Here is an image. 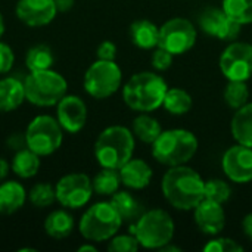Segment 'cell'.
I'll use <instances>...</instances> for the list:
<instances>
[{
	"label": "cell",
	"instance_id": "18",
	"mask_svg": "<svg viewBox=\"0 0 252 252\" xmlns=\"http://www.w3.org/2000/svg\"><path fill=\"white\" fill-rule=\"evenodd\" d=\"M118 171L121 183L133 190H142L149 186L154 176L151 165L140 158H130Z\"/></svg>",
	"mask_w": 252,
	"mask_h": 252
},
{
	"label": "cell",
	"instance_id": "37",
	"mask_svg": "<svg viewBox=\"0 0 252 252\" xmlns=\"http://www.w3.org/2000/svg\"><path fill=\"white\" fill-rule=\"evenodd\" d=\"M15 63V53L12 47L3 41H0V75L7 74Z\"/></svg>",
	"mask_w": 252,
	"mask_h": 252
},
{
	"label": "cell",
	"instance_id": "7",
	"mask_svg": "<svg viewBox=\"0 0 252 252\" xmlns=\"http://www.w3.org/2000/svg\"><path fill=\"white\" fill-rule=\"evenodd\" d=\"M174 221L164 210L145 211L136 223H131L130 233H133L140 247L146 250H161L171 244L174 236Z\"/></svg>",
	"mask_w": 252,
	"mask_h": 252
},
{
	"label": "cell",
	"instance_id": "20",
	"mask_svg": "<svg viewBox=\"0 0 252 252\" xmlns=\"http://www.w3.org/2000/svg\"><path fill=\"white\" fill-rule=\"evenodd\" d=\"M24 81L16 77L0 78V112H12L25 102Z\"/></svg>",
	"mask_w": 252,
	"mask_h": 252
},
{
	"label": "cell",
	"instance_id": "19",
	"mask_svg": "<svg viewBox=\"0 0 252 252\" xmlns=\"http://www.w3.org/2000/svg\"><path fill=\"white\" fill-rule=\"evenodd\" d=\"M28 201V192L18 180L0 182V216H10L19 211Z\"/></svg>",
	"mask_w": 252,
	"mask_h": 252
},
{
	"label": "cell",
	"instance_id": "42",
	"mask_svg": "<svg viewBox=\"0 0 252 252\" xmlns=\"http://www.w3.org/2000/svg\"><path fill=\"white\" fill-rule=\"evenodd\" d=\"M9 170H10V165L9 162L0 157V182L6 180L7 179V174H9Z\"/></svg>",
	"mask_w": 252,
	"mask_h": 252
},
{
	"label": "cell",
	"instance_id": "44",
	"mask_svg": "<svg viewBox=\"0 0 252 252\" xmlns=\"http://www.w3.org/2000/svg\"><path fill=\"white\" fill-rule=\"evenodd\" d=\"M161 251H162V252H171V251H174V252H182V250H180L179 247H173V245H170V244H167L165 247H162V248H161Z\"/></svg>",
	"mask_w": 252,
	"mask_h": 252
},
{
	"label": "cell",
	"instance_id": "43",
	"mask_svg": "<svg viewBox=\"0 0 252 252\" xmlns=\"http://www.w3.org/2000/svg\"><path fill=\"white\" fill-rule=\"evenodd\" d=\"M86 251H90V252H96V247L93 245V242H90V244H84V245H81V247H78V252H86Z\"/></svg>",
	"mask_w": 252,
	"mask_h": 252
},
{
	"label": "cell",
	"instance_id": "26",
	"mask_svg": "<svg viewBox=\"0 0 252 252\" xmlns=\"http://www.w3.org/2000/svg\"><path fill=\"white\" fill-rule=\"evenodd\" d=\"M131 131L140 142L152 145L162 133V127L159 121L148 115V112H139V115L131 123Z\"/></svg>",
	"mask_w": 252,
	"mask_h": 252
},
{
	"label": "cell",
	"instance_id": "16",
	"mask_svg": "<svg viewBox=\"0 0 252 252\" xmlns=\"http://www.w3.org/2000/svg\"><path fill=\"white\" fill-rule=\"evenodd\" d=\"M15 15L27 27L40 28L56 18L58 9L55 0H18Z\"/></svg>",
	"mask_w": 252,
	"mask_h": 252
},
{
	"label": "cell",
	"instance_id": "45",
	"mask_svg": "<svg viewBox=\"0 0 252 252\" xmlns=\"http://www.w3.org/2000/svg\"><path fill=\"white\" fill-rule=\"evenodd\" d=\"M4 28H6V25H4V18H3V15H1V12H0V38H1L3 34H4Z\"/></svg>",
	"mask_w": 252,
	"mask_h": 252
},
{
	"label": "cell",
	"instance_id": "25",
	"mask_svg": "<svg viewBox=\"0 0 252 252\" xmlns=\"http://www.w3.org/2000/svg\"><path fill=\"white\" fill-rule=\"evenodd\" d=\"M232 134L233 139L244 146L252 148V103H247L236 109L232 118Z\"/></svg>",
	"mask_w": 252,
	"mask_h": 252
},
{
	"label": "cell",
	"instance_id": "13",
	"mask_svg": "<svg viewBox=\"0 0 252 252\" xmlns=\"http://www.w3.org/2000/svg\"><path fill=\"white\" fill-rule=\"evenodd\" d=\"M199 28L211 37H217L223 41H235L242 25L232 19L224 10L217 7H207L198 16Z\"/></svg>",
	"mask_w": 252,
	"mask_h": 252
},
{
	"label": "cell",
	"instance_id": "29",
	"mask_svg": "<svg viewBox=\"0 0 252 252\" xmlns=\"http://www.w3.org/2000/svg\"><path fill=\"white\" fill-rule=\"evenodd\" d=\"M92 185H93V192L100 195V196H112L115 192L120 190L121 183V177H120V171L114 170V168H102L93 179H92Z\"/></svg>",
	"mask_w": 252,
	"mask_h": 252
},
{
	"label": "cell",
	"instance_id": "14",
	"mask_svg": "<svg viewBox=\"0 0 252 252\" xmlns=\"http://www.w3.org/2000/svg\"><path fill=\"white\" fill-rule=\"evenodd\" d=\"M221 168L233 183L245 185L252 182V148L239 143L229 148L221 158Z\"/></svg>",
	"mask_w": 252,
	"mask_h": 252
},
{
	"label": "cell",
	"instance_id": "31",
	"mask_svg": "<svg viewBox=\"0 0 252 252\" xmlns=\"http://www.w3.org/2000/svg\"><path fill=\"white\" fill-rule=\"evenodd\" d=\"M223 97L232 109H239L247 105L250 99V89L247 81H229L224 87Z\"/></svg>",
	"mask_w": 252,
	"mask_h": 252
},
{
	"label": "cell",
	"instance_id": "4",
	"mask_svg": "<svg viewBox=\"0 0 252 252\" xmlns=\"http://www.w3.org/2000/svg\"><path fill=\"white\" fill-rule=\"evenodd\" d=\"M198 151L196 136L185 128L162 130L152 143V157L162 165L177 167L188 164Z\"/></svg>",
	"mask_w": 252,
	"mask_h": 252
},
{
	"label": "cell",
	"instance_id": "8",
	"mask_svg": "<svg viewBox=\"0 0 252 252\" xmlns=\"http://www.w3.org/2000/svg\"><path fill=\"white\" fill-rule=\"evenodd\" d=\"M24 134L27 148L41 158L53 155L63 143V128L58 123L56 117L47 114L34 117L28 123Z\"/></svg>",
	"mask_w": 252,
	"mask_h": 252
},
{
	"label": "cell",
	"instance_id": "5",
	"mask_svg": "<svg viewBox=\"0 0 252 252\" xmlns=\"http://www.w3.org/2000/svg\"><path fill=\"white\" fill-rule=\"evenodd\" d=\"M25 99L34 106L50 108L68 93V83L62 74L49 68L30 71L24 78Z\"/></svg>",
	"mask_w": 252,
	"mask_h": 252
},
{
	"label": "cell",
	"instance_id": "11",
	"mask_svg": "<svg viewBox=\"0 0 252 252\" xmlns=\"http://www.w3.org/2000/svg\"><path fill=\"white\" fill-rule=\"evenodd\" d=\"M196 43V28L186 18H171L159 27L158 46L171 55H183Z\"/></svg>",
	"mask_w": 252,
	"mask_h": 252
},
{
	"label": "cell",
	"instance_id": "28",
	"mask_svg": "<svg viewBox=\"0 0 252 252\" xmlns=\"http://www.w3.org/2000/svg\"><path fill=\"white\" fill-rule=\"evenodd\" d=\"M55 63V55L47 44H34L25 53V66L28 71L49 69Z\"/></svg>",
	"mask_w": 252,
	"mask_h": 252
},
{
	"label": "cell",
	"instance_id": "24",
	"mask_svg": "<svg viewBox=\"0 0 252 252\" xmlns=\"http://www.w3.org/2000/svg\"><path fill=\"white\" fill-rule=\"evenodd\" d=\"M74 226H75L74 217L66 211V208L52 211L44 220L46 235L56 241H62L68 238L74 232Z\"/></svg>",
	"mask_w": 252,
	"mask_h": 252
},
{
	"label": "cell",
	"instance_id": "27",
	"mask_svg": "<svg viewBox=\"0 0 252 252\" xmlns=\"http://www.w3.org/2000/svg\"><path fill=\"white\" fill-rule=\"evenodd\" d=\"M193 105V99L192 96L180 87H168L162 106L165 108L167 112L173 114V115H185L192 109Z\"/></svg>",
	"mask_w": 252,
	"mask_h": 252
},
{
	"label": "cell",
	"instance_id": "9",
	"mask_svg": "<svg viewBox=\"0 0 252 252\" xmlns=\"http://www.w3.org/2000/svg\"><path fill=\"white\" fill-rule=\"evenodd\" d=\"M123 83V72L115 61H94L84 72L83 87L93 99H108L115 94Z\"/></svg>",
	"mask_w": 252,
	"mask_h": 252
},
{
	"label": "cell",
	"instance_id": "34",
	"mask_svg": "<svg viewBox=\"0 0 252 252\" xmlns=\"http://www.w3.org/2000/svg\"><path fill=\"white\" fill-rule=\"evenodd\" d=\"M139 248H140V244L133 233L115 235L109 239V244H108V251L111 252H136Z\"/></svg>",
	"mask_w": 252,
	"mask_h": 252
},
{
	"label": "cell",
	"instance_id": "32",
	"mask_svg": "<svg viewBox=\"0 0 252 252\" xmlns=\"http://www.w3.org/2000/svg\"><path fill=\"white\" fill-rule=\"evenodd\" d=\"M221 7L241 25L252 24V0H223Z\"/></svg>",
	"mask_w": 252,
	"mask_h": 252
},
{
	"label": "cell",
	"instance_id": "22",
	"mask_svg": "<svg viewBox=\"0 0 252 252\" xmlns=\"http://www.w3.org/2000/svg\"><path fill=\"white\" fill-rule=\"evenodd\" d=\"M130 38L133 44H136L139 49L151 50L158 47L159 43V28L148 21V19H139L134 21L130 25Z\"/></svg>",
	"mask_w": 252,
	"mask_h": 252
},
{
	"label": "cell",
	"instance_id": "1",
	"mask_svg": "<svg viewBox=\"0 0 252 252\" xmlns=\"http://www.w3.org/2000/svg\"><path fill=\"white\" fill-rule=\"evenodd\" d=\"M161 189L171 207L180 211H190L204 199L205 182L198 171L185 164L167 170Z\"/></svg>",
	"mask_w": 252,
	"mask_h": 252
},
{
	"label": "cell",
	"instance_id": "10",
	"mask_svg": "<svg viewBox=\"0 0 252 252\" xmlns=\"http://www.w3.org/2000/svg\"><path fill=\"white\" fill-rule=\"evenodd\" d=\"M56 201L66 210H78L86 207L93 196L92 179L84 173H69L62 176L56 185Z\"/></svg>",
	"mask_w": 252,
	"mask_h": 252
},
{
	"label": "cell",
	"instance_id": "39",
	"mask_svg": "<svg viewBox=\"0 0 252 252\" xmlns=\"http://www.w3.org/2000/svg\"><path fill=\"white\" fill-rule=\"evenodd\" d=\"M6 143H7V146L9 148H12V149H15V151H19V149H22V148H25L27 145H25V134L22 133H15V134H10L9 137H7V140H6Z\"/></svg>",
	"mask_w": 252,
	"mask_h": 252
},
{
	"label": "cell",
	"instance_id": "30",
	"mask_svg": "<svg viewBox=\"0 0 252 252\" xmlns=\"http://www.w3.org/2000/svg\"><path fill=\"white\" fill-rule=\"evenodd\" d=\"M28 201L35 208H49L56 202L55 186L50 183H35L28 190Z\"/></svg>",
	"mask_w": 252,
	"mask_h": 252
},
{
	"label": "cell",
	"instance_id": "3",
	"mask_svg": "<svg viewBox=\"0 0 252 252\" xmlns=\"http://www.w3.org/2000/svg\"><path fill=\"white\" fill-rule=\"evenodd\" d=\"M134 134L124 126H109L102 130L94 142L93 154L102 168L120 170L134 152Z\"/></svg>",
	"mask_w": 252,
	"mask_h": 252
},
{
	"label": "cell",
	"instance_id": "2",
	"mask_svg": "<svg viewBox=\"0 0 252 252\" xmlns=\"http://www.w3.org/2000/svg\"><path fill=\"white\" fill-rule=\"evenodd\" d=\"M168 86L157 72L142 71L128 78L123 86L126 105L136 112H152L162 106Z\"/></svg>",
	"mask_w": 252,
	"mask_h": 252
},
{
	"label": "cell",
	"instance_id": "23",
	"mask_svg": "<svg viewBox=\"0 0 252 252\" xmlns=\"http://www.w3.org/2000/svg\"><path fill=\"white\" fill-rule=\"evenodd\" d=\"M111 204L124 223H136L145 213L142 202L127 190H118L111 196Z\"/></svg>",
	"mask_w": 252,
	"mask_h": 252
},
{
	"label": "cell",
	"instance_id": "40",
	"mask_svg": "<svg viewBox=\"0 0 252 252\" xmlns=\"http://www.w3.org/2000/svg\"><path fill=\"white\" fill-rule=\"evenodd\" d=\"M242 229H244V233L247 235V238L252 241V213L247 214L242 220Z\"/></svg>",
	"mask_w": 252,
	"mask_h": 252
},
{
	"label": "cell",
	"instance_id": "41",
	"mask_svg": "<svg viewBox=\"0 0 252 252\" xmlns=\"http://www.w3.org/2000/svg\"><path fill=\"white\" fill-rule=\"evenodd\" d=\"M55 3H56V9H58V12H68V10H71L72 7H74V4H75V0H55Z\"/></svg>",
	"mask_w": 252,
	"mask_h": 252
},
{
	"label": "cell",
	"instance_id": "36",
	"mask_svg": "<svg viewBox=\"0 0 252 252\" xmlns=\"http://www.w3.org/2000/svg\"><path fill=\"white\" fill-rule=\"evenodd\" d=\"M173 56L168 50L162 49V47H155L154 53H152V66L157 71H167L171 65H173Z\"/></svg>",
	"mask_w": 252,
	"mask_h": 252
},
{
	"label": "cell",
	"instance_id": "17",
	"mask_svg": "<svg viewBox=\"0 0 252 252\" xmlns=\"http://www.w3.org/2000/svg\"><path fill=\"white\" fill-rule=\"evenodd\" d=\"M193 219L198 229L208 236L219 235L226 224V213L223 204L205 198L193 208Z\"/></svg>",
	"mask_w": 252,
	"mask_h": 252
},
{
	"label": "cell",
	"instance_id": "15",
	"mask_svg": "<svg viewBox=\"0 0 252 252\" xmlns=\"http://www.w3.org/2000/svg\"><path fill=\"white\" fill-rule=\"evenodd\" d=\"M87 105L77 94H65L56 103V120L69 134H75L86 127L87 123Z\"/></svg>",
	"mask_w": 252,
	"mask_h": 252
},
{
	"label": "cell",
	"instance_id": "12",
	"mask_svg": "<svg viewBox=\"0 0 252 252\" xmlns=\"http://www.w3.org/2000/svg\"><path fill=\"white\" fill-rule=\"evenodd\" d=\"M220 69L229 81H247L252 75V44L230 41L220 56Z\"/></svg>",
	"mask_w": 252,
	"mask_h": 252
},
{
	"label": "cell",
	"instance_id": "38",
	"mask_svg": "<svg viewBox=\"0 0 252 252\" xmlns=\"http://www.w3.org/2000/svg\"><path fill=\"white\" fill-rule=\"evenodd\" d=\"M96 56H97V59H102V61H115V58H117V46H115V43H112L109 40L102 41L97 46Z\"/></svg>",
	"mask_w": 252,
	"mask_h": 252
},
{
	"label": "cell",
	"instance_id": "6",
	"mask_svg": "<svg viewBox=\"0 0 252 252\" xmlns=\"http://www.w3.org/2000/svg\"><path fill=\"white\" fill-rule=\"evenodd\" d=\"M123 223L111 201H102L84 211L78 221V232L87 242L100 244L115 236Z\"/></svg>",
	"mask_w": 252,
	"mask_h": 252
},
{
	"label": "cell",
	"instance_id": "33",
	"mask_svg": "<svg viewBox=\"0 0 252 252\" xmlns=\"http://www.w3.org/2000/svg\"><path fill=\"white\" fill-rule=\"evenodd\" d=\"M230 196H232V188L229 186L227 182L221 179H211L205 182V190H204L205 199L224 204L230 199Z\"/></svg>",
	"mask_w": 252,
	"mask_h": 252
},
{
	"label": "cell",
	"instance_id": "21",
	"mask_svg": "<svg viewBox=\"0 0 252 252\" xmlns=\"http://www.w3.org/2000/svg\"><path fill=\"white\" fill-rule=\"evenodd\" d=\"M40 167H41V157L32 152L31 149H28L27 146L16 151L10 162L12 173L24 180L32 179L34 176H37Z\"/></svg>",
	"mask_w": 252,
	"mask_h": 252
},
{
	"label": "cell",
	"instance_id": "35",
	"mask_svg": "<svg viewBox=\"0 0 252 252\" xmlns=\"http://www.w3.org/2000/svg\"><path fill=\"white\" fill-rule=\"evenodd\" d=\"M205 252H241L244 248L230 238H216L204 245Z\"/></svg>",
	"mask_w": 252,
	"mask_h": 252
}]
</instances>
